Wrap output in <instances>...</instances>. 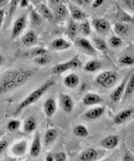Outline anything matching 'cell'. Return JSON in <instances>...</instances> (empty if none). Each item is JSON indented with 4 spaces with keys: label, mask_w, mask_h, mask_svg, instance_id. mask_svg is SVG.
I'll return each mask as SVG.
<instances>
[{
    "label": "cell",
    "mask_w": 134,
    "mask_h": 161,
    "mask_svg": "<svg viewBox=\"0 0 134 161\" xmlns=\"http://www.w3.org/2000/svg\"><path fill=\"white\" fill-rule=\"evenodd\" d=\"M55 85V82L52 80H48L47 82H45L44 84H43L40 87H38L36 90L32 91L23 102L20 103V104L18 105L15 114H19L21 111H23L25 108H27L28 106L35 103L40 98H42L53 86Z\"/></svg>",
    "instance_id": "obj_1"
},
{
    "label": "cell",
    "mask_w": 134,
    "mask_h": 161,
    "mask_svg": "<svg viewBox=\"0 0 134 161\" xmlns=\"http://www.w3.org/2000/svg\"><path fill=\"white\" fill-rule=\"evenodd\" d=\"M31 76H32V73L30 71H28V70H23V69L17 70V73L14 76V78L11 80V82L7 86H5L2 88L1 91H0V95L11 92V91L20 87L21 86H23L24 84H26L28 82Z\"/></svg>",
    "instance_id": "obj_2"
},
{
    "label": "cell",
    "mask_w": 134,
    "mask_h": 161,
    "mask_svg": "<svg viewBox=\"0 0 134 161\" xmlns=\"http://www.w3.org/2000/svg\"><path fill=\"white\" fill-rule=\"evenodd\" d=\"M118 76L115 72L108 70L100 73L96 79L95 84L99 86H102L104 88H111L117 82Z\"/></svg>",
    "instance_id": "obj_3"
},
{
    "label": "cell",
    "mask_w": 134,
    "mask_h": 161,
    "mask_svg": "<svg viewBox=\"0 0 134 161\" xmlns=\"http://www.w3.org/2000/svg\"><path fill=\"white\" fill-rule=\"evenodd\" d=\"M81 64L82 63H81L80 57L77 55V56H74L69 61L62 63V64H59L53 66L52 67V73L55 75H59V74H61L67 70H69V69H75V68L81 66Z\"/></svg>",
    "instance_id": "obj_4"
},
{
    "label": "cell",
    "mask_w": 134,
    "mask_h": 161,
    "mask_svg": "<svg viewBox=\"0 0 134 161\" xmlns=\"http://www.w3.org/2000/svg\"><path fill=\"white\" fill-rule=\"evenodd\" d=\"M76 46L84 53L91 55V56H96V49L95 47L91 44V42L86 39L85 37H79L75 40Z\"/></svg>",
    "instance_id": "obj_5"
},
{
    "label": "cell",
    "mask_w": 134,
    "mask_h": 161,
    "mask_svg": "<svg viewBox=\"0 0 134 161\" xmlns=\"http://www.w3.org/2000/svg\"><path fill=\"white\" fill-rule=\"evenodd\" d=\"M26 27H27V15L22 14L15 20V22L13 26L12 38L13 39L17 38L22 33V31L26 29Z\"/></svg>",
    "instance_id": "obj_6"
},
{
    "label": "cell",
    "mask_w": 134,
    "mask_h": 161,
    "mask_svg": "<svg viewBox=\"0 0 134 161\" xmlns=\"http://www.w3.org/2000/svg\"><path fill=\"white\" fill-rule=\"evenodd\" d=\"M92 23H93V27L95 28V30L100 34H107L111 31V25L106 19L95 18L93 19Z\"/></svg>",
    "instance_id": "obj_7"
},
{
    "label": "cell",
    "mask_w": 134,
    "mask_h": 161,
    "mask_svg": "<svg viewBox=\"0 0 134 161\" xmlns=\"http://www.w3.org/2000/svg\"><path fill=\"white\" fill-rule=\"evenodd\" d=\"M59 103L62 110L65 113H71L74 109V102L72 98L66 94H60L59 96Z\"/></svg>",
    "instance_id": "obj_8"
},
{
    "label": "cell",
    "mask_w": 134,
    "mask_h": 161,
    "mask_svg": "<svg viewBox=\"0 0 134 161\" xmlns=\"http://www.w3.org/2000/svg\"><path fill=\"white\" fill-rule=\"evenodd\" d=\"M50 47L54 50L62 51V50H66V49L70 48L71 43H69L68 41H66L63 38H56L51 42Z\"/></svg>",
    "instance_id": "obj_9"
},
{
    "label": "cell",
    "mask_w": 134,
    "mask_h": 161,
    "mask_svg": "<svg viewBox=\"0 0 134 161\" xmlns=\"http://www.w3.org/2000/svg\"><path fill=\"white\" fill-rule=\"evenodd\" d=\"M101 146L104 147L105 149L111 150L114 149L118 144H119V136L116 135H111L103 138L100 142Z\"/></svg>",
    "instance_id": "obj_10"
},
{
    "label": "cell",
    "mask_w": 134,
    "mask_h": 161,
    "mask_svg": "<svg viewBox=\"0 0 134 161\" xmlns=\"http://www.w3.org/2000/svg\"><path fill=\"white\" fill-rule=\"evenodd\" d=\"M98 157V153L94 148H88L84 150L79 156V160L80 161H94Z\"/></svg>",
    "instance_id": "obj_11"
},
{
    "label": "cell",
    "mask_w": 134,
    "mask_h": 161,
    "mask_svg": "<svg viewBox=\"0 0 134 161\" xmlns=\"http://www.w3.org/2000/svg\"><path fill=\"white\" fill-rule=\"evenodd\" d=\"M127 78H128V76H126L125 79H124V80L123 82L113 90V92L111 93V101L112 102H114V103H118L121 99H122V97H123V94H124V90H125V86H126V80H127Z\"/></svg>",
    "instance_id": "obj_12"
},
{
    "label": "cell",
    "mask_w": 134,
    "mask_h": 161,
    "mask_svg": "<svg viewBox=\"0 0 134 161\" xmlns=\"http://www.w3.org/2000/svg\"><path fill=\"white\" fill-rule=\"evenodd\" d=\"M63 85L68 88H76L80 85V77L76 73H70L63 80Z\"/></svg>",
    "instance_id": "obj_13"
},
{
    "label": "cell",
    "mask_w": 134,
    "mask_h": 161,
    "mask_svg": "<svg viewBox=\"0 0 134 161\" xmlns=\"http://www.w3.org/2000/svg\"><path fill=\"white\" fill-rule=\"evenodd\" d=\"M41 150H42V143H41L40 134H39V132H36V134L34 136L33 142H32L31 147H30V151H29L30 155L32 157H37L40 154Z\"/></svg>",
    "instance_id": "obj_14"
},
{
    "label": "cell",
    "mask_w": 134,
    "mask_h": 161,
    "mask_svg": "<svg viewBox=\"0 0 134 161\" xmlns=\"http://www.w3.org/2000/svg\"><path fill=\"white\" fill-rule=\"evenodd\" d=\"M57 111V104L53 98H48L44 103V112L46 117L51 118Z\"/></svg>",
    "instance_id": "obj_15"
},
{
    "label": "cell",
    "mask_w": 134,
    "mask_h": 161,
    "mask_svg": "<svg viewBox=\"0 0 134 161\" xmlns=\"http://www.w3.org/2000/svg\"><path fill=\"white\" fill-rule=\"evenodd\" d=\"M132 115H133V108H127V109L123 110V111H121L120 113H118V114L115 116L113 121H114L115 124H118V125L123 124V123L126 122Z\"/></svg>",
    "instance_id": "obj_16"
},
{
    "label": "cell",
    "mask_w": 134,
    "mask_h": 161,
    "mask_svg": "<svg viewBox=\"0 0 134 161\" xmlns=\"http://www.w3.org/2000/svg\"><path fill=\"white\" fill-rule=\"evenodd\" d=\"M82 102L85 105L91 106V105H95V104L101 103L103 102V99L95 93H88L83 97Z\"/></svg>",
    "instance_id": "obj_17"
},
{
    "label": "cell",
    "mask_w": 134,
    "mask_h": 161,
    "mask_svg": "<svg viewBox=\"0 0 134 161\" xmlns=\"http://www.w3.org/2000/svg\"><path fill=\"white\" fill-rule=\"evenodd\" d=\"M104 113H105V107L96 106V107H94L92 109H89L85 113V118L88 119L94 120V119H97L100 117H102Z\"/></svg>",
    "instance_id": "obj_18"
},
{
    "label": "cell",
    "mask_w": 134,
    "mask_h": 161,
    "mask_svg": "<svg viewBox=\"0 0 134 161\" xmlns=\"http://www.w3.org/2000/svg\"><path fill=\"white\" fill-rule=\"evenodd\" d=\"M69 11H70L72 18H74L75 20L80 21V20H84L87 17V14L84 12H82L79 6L73 4V3L69 4Z\"/></svg>",
    "instance_id": "obj_19"
},
{
    "label": "cell",
    "mask_w": 134,
    "mask_h": 161,
    "mask_svg": "<svg viewBox=\"0 0 134 161\" xmlns=\"http://www.w3.org/2000/svg\"><path fill=\"white\" fill-rule=\"evenodd\" d=\"M22 41L26 47H34L38 44V37L34 31H29L23 36Z\"/></svg>",
    "instance_id": "obj_20"
},
{
    "label": "cell",
    "mask_w": 134,
    "mask_h": 161,
    "mask_svg": "<svg viewBox=\"0 0 134 161\" xmlns=\"http://www.w3.org/2000/svg\"><path fill=\"white\" fill-rule=\"evenodd\" d=\"M28 148V142L26 140H22L18 143H15L13 148H12V153L16 155V156H20L25 154L26 151Z\"/></svg>",
    "instance_id": "obj_21"
},
{
    "label": "cell",
    "mask_w": 134,
    "mask_h": 161,
    "mask_svg": "<svg viewBox=\"0 0 134 161\" xmlns=\"http://www.w3.org/2000/svg\"><path fill=\"white\" fill-rule=\"evenodd\" d=\"M127 79H128V82H127V84H126L124 94H123V97H122L125 100L127 99L129 96H131L133 94V91H134V76H133V73H131L130 77L127 78Z\"/></svg>",
    "instance_id": "obj_22"
},
{
    "label": "cell",
    "mask_w": 134,
    "mask_h": 161,
    "mask_svg": "<svg viewBox=\"0 0 134 161\" xmlns=\"http://www.w3.org/2000/svg\"><path fill=\"white\" fill-rule=\"evenodd\" d=\"M37 128V120L34 117H28L24 123V131L27 134H30Z\"/></svg>",
    "instance_id": "obj_23"
},
{
    "label": "cell",
    "mask_w": 134,
    "mask_h": 161,
    "mask_svg": "<svg viewBox=\"0 0 134 161\" xmlns=\"http://www.w3.org/2000/svg\"><path fill=\"white\" fill-rule=\"evenodd\" d=\"M58 131L56 129H48L45 134H44V144L45 145H50L52 144L57 138H58Z\"/></svg>",
    "instance_id": "obj_24"
},
{
    "label": "cell",
    "mask_w": 134,
    "mask_h": 161,
    "mask_svg": "<svg viewBox=\"0 0 134 161\" xmlns=\"http://www.w3.org/2000/svg\"><path fill=\"white\" fill-rule=\"evenodd\" d=\"M38 11H39V14H41V16L44 19H47V20H53V14L51 13V11L47 8L46 5L44 4H39L38 5Z\"/></svg>",
    "instance_id": "obj_25"
},
{
    "label": "cell",
    "mask_w": 134,
    "mask_h": 161,
    "mask_svg": "<svg viewBox=\"0 0 134 161\" xmlns=\"http://www.w3.org/2000/svg\"><path fill=\"white\" fill-rule=\"evenodd\" d=\"M129 28L124 22H118L114 24V31L117 33L119 36H126L128 33Z\"/></svg>",
    "instance_id": "obj_26"
},
{
    "label": "cell",
    "mask_w": 134,
    "mask_h": 161,
    "mask_svg": "<svg viewBox=\"0 0 134 161\" xmlns=\"http://www.w3.org/2000/svg\"><path fill=\"white\" fill-rule=\"evenodd\" d=\"M94 47L95 49H97L98 51L100 52H103V53H107L108 52V47H107V44L106 42L99 38V37H94Z\"/></svg>",
    "instance_id": "obj_27"
},
{
    "label": "cell",
    "mask_w": 134,
    "mask_h": 161,
    "mask_svg": "<svg viewBox=\"0 0 134 161\" xmlns=\"http://www.w3.org/2000/svg\"><path fill=\"white\" fill-rule=\"evenodd\" d=\"M101 68V63L97 60H92L85 64L84 70L87 72H95Z\"/></svg>",
    "instance_id": "obj_28"
},
{
    "label": "cell",
    "mask_w": 134,
    "mask_h": 161,
    "mask_svg": "<svg viewBox=\"0 0 134 161\" xmlns=\"http://www.w3.org/2000/svg\"><path fill=\"white\" fill-rule=\"evenodd\" d=\"M116 17L119 20V22H128V23H132L133 22L132 16H130L129 14H127L119 6H117V14H116Z\"/></svg>",
    "instance_id": "obj_29"
},
{
    "label": "cell",
    "mask_w": 134,
    "mask_h": 161,
    "mask_svg": "<svg viewBox=\"0 0 134 161\" xmlns=\"http://www.w3.org/2000/svg\"><path fill=\"white\" fill-rule=\"evenodd\" d=\"M78 27H79V25L75 21H70L68 23V26H67V30H66V33L71 39H74L77 36V34H78Z\"/></svg>",
    "instance_id": "obj_30"
},
{
    "label": "cell",
    "mask_w": 134,
    "mask_h": 161,
    "mask_svg": "<svg viewBox=\"0 0 134 161\" xmlns=\"http://www.w3.org/2000/svg\"><path fill=\"white\" fill-rule=\"evenodd\" d=\"M78 31L81 34V35H83V36H89L90 34H91V26H90V23L87 21V20H85V21H83L80 25H79V27H78Z\"/></svg>",
    "instance_id": "obj_31"
},
{
    "label": "cell",
    "mask_w": 134,
    "mask_h": 161,
    "mask_svg": "<svg viewBox=\"0 0 134 161\" xmlns=\"http://www.w3.org/2000/svg\"><path fill=\"white\" fill-rule=\"evenodd\" d=\"M53 9L55 11V16L57 18H63L68 14V10H67L66 6L64 4L58 5L57 7H55Z\"/></svg>",
    "instance_id": "obj_32"
},
{
    "label": "cell",
    "mask_w": 134,
    "mask_h": 161,
    "mask_svg": "<svg viewBox=\"0 0 134 161\" xmlns=\"http://www.w3.org/2000/svg\"><path fill=\"white\" fill-rule=\"evenodd\" d=\"M29 18H30V22L33 26H39L43 23V17L41 16V14L38 12H36L34 10L30 11Z\"/></svg>",
    "instance_id": "obj_33"
},
{
    "label": "cell",
    "mask_w": 134,
    "mask_h": 161,
    "mask_svg": "<svg viewBox=\"0 0 134 161\" xmlns=\"http://www.w3.org/2000/svg\"><path fill=\"white\" fill-rule=\"evenodd\" d=\"M73 132H74L75 136H77L79 137H86L89 135L88 129L84 125H77V126H75Z\"/></svg>",
    "instance_id": "obj_34"
},
{
    "label": "cell",
    "mask_w": 134,
    "mask_h": 161,
    "mask_svg": "<svg viewBox=\"0 0 134 161\" xmlns=\"http://www.w3.org/2000/svg\"><path fill=\"white\" fill-rule=\"evenodd\" d=\"M50 60H51V58H50V56L47 53H44V54L36 56L33 59L34 63L37 64H39V65H45V64H47L50 62Z\"/></svg>",
    "instance_id": "obj_35"
},
{
    "label": "cell",
    "mask_w": 134,
    "mask_h": 161,
    "mask_svg": "<svg viewBox=\"0 0 134 161\" xmlns=\"http://www.w3.org/2000/svg\"><path fill=\"white\" fill-rule=\"evenodd\" d=\"M109 44L111 47L113 48H117V47H120L123 44V41L122 39L119 37V36H116V35H113L110 38L109 40Z\"/></svg>",
    "instance_id": "obj_36"
},
{
    "label": "cell",
    "mask_w": 134,
    "mask_h": 161,
    "mask_svg": "<svg viewBox=\"0 0 134 161\" xmlns=\"http://www.w3.org/2000/svg\"><path fill=\"white\" fill-rule=\"evenodd\" d=\"M18 4H19V0H12V1H11L10 7H9V10H8L9 12H8V14H7V18H8V19H11V18H12V16L13 15L14 12H15L16 9H17Z\"/></svg>",
    "instance_id": "obj_37"
},
{
    "label": "cell",
    "mask_w": 134,
    "mask_h": 161,
    "mask_svg": "<svg viewBox=\"0 0 134 161\" xmlns=\"http://www.w3.org/2000/svg\"><path fill=\"white\" fill-rule=\"evenodd\" d=\"M119 64H121L122 65H126V66H129V65H133L134 64V60L131 56H128V55H125L123 57H121L119 59Z\"/></svg>",
    "instance_id": "obj_38"
},
{
    "label": "cell",
    "mask_w": 134,
    "mask_h": 161,
    "mask_svg": "<svg viewBox=\"0 0 134 161\" xmlns=\"http://www.w3.org/2000/svg\"><path fill=\"white\" fill-rule=\"evenodd\" d=\"M20 121L19 120H16V119H12L8 122V125H7V129L11 132H13V131H16L19 129L20 127Z\"/></svg>",
    "instance_id": "obj_39"
},
{
    "label": "cell",
    "mask_w": 134,
    "mask_h": 161,
    "mask_svg": "<svg viewBox=\"0 0 134 161\" xmlns=\"http://www.w3.org/2000/svg\"><path fill=\"white\" fill-rule=\"evenodd\" d=\"M44 53H47L46 49H44V47H37V48H34L32 51H31V55L32 56H39V55H42V54H44Z\"/></svg>",
    "instance_id": "obj_40"
},
{
    "label": "cell",
    "mask_w": 134,
    "mask_h": 161,
    "mask_svg": "<svg viewBox=\"0 0 134 161\" xmlns=\"http://www.w3.org/2000/svg\"><path fill=\"white\" fill-rule=\"evenodd\" d=\"M66 159H67L66 154L62 152H59L54 154V161H65Z\"/></svg>",
    "instance_id": "obj_41"
},
{
    "label": "cell",
    "mask_w": 134,
    "mask_h": 161,
    "mask_svg": "<svg viewBox=\"0 0 134 161\" xmlns=\"http://www.w3.org/2000/svg\"><path fill=\"white\" fill-rule=\"evenodd\" d=\"M9 146V142L6 139H1L0 140V154H2L6 151V149Z\"/></svg>",
    "instance_id": "obj_42"
},
{
    "label": "cell",
    "mask_w": 134,
    "mask_h": 161,
    "mask_svg": "<svg viewBox=\"0 0 134 161\" xmlns=\"http://www.w3.org/2000/svg\"><path fill=\"white\" fill-rule=\"evenodd\" d=\"M125 5L131 11H133L134 9V0H124Z\"/></svg>",
    "instance_id": "obj_43"
},
{
    "label": "cell",
    "mask_w": 134,
    "mask_h": 161,
    "mask_svg": "<svg viewBox=\"0 0 134 161\" xmlns=\"http://www.w3.org/2000/svg\"><path fill=\"white\" fill-rule=\"evenodd\" d=\"M104 1L105 0H95V1L93 2V5H92L93 9H97L98 7H100L104 3Z\"/></svg>",
    "instance_id": "obj_44"
},
{
    "label": "cell",
    "mask_w": 134,
    "mask_h": 161,
    "mask_svg": "<svg viewBox=\"0 0 134 161\" xmlns=\"http://www.w3.org/2000/svg\"><path fill=\"white\" fill-rule=\"evenodd\" d=\"M50 4L53 8H55L58 5L63 4V0H50Z\"/></svg>",
    "instance_id": "obj_45"
},
{
    "label": "cell",
    "mask_w": 134,
    "mask_h": 161,
    "mask_svg": "<svg viewBox=\"0 0 134 161\" xmlns=\"http://www.w3.org/2000/svg\"><path fill=\"white\" fill-rule=\"evenodd\" d=\"M4 16H5V10L3 9H0V29L2 27L3 21H4Z\"/></svg>",
    "instance_id": "obj_46"
},
{
    "label": "cell",
    "mask_w": 134,
    "mask_h": 161,
    "mask_svg": "<svg viewBox=\"0 0 134 161\" xmlns=\"http://www.w3.org/2000/svg\"><path fill=\"white\" fill-rule=\"evenodd\" d=\"M123 160H124V161H133L134 158H133V156H132L131 153H125V156L123 157Z\"/></svg>",
    "instance_id": "obj_47"
},
{
    "label": "cell",
    "mask_w": 134,
    "mask_h": 161,
    "mask_svg": "<svg viewBox=\"0 0 134 161\" xmlns=\"http://www.w3.org/2000/svg\"><path fill=\"white\" fill-rule=\"evenodd\" d=\"M19 5L21 8H27L28 6V0H19Z\"/></svg>",
    "instance_id": "obj_48"
},
{
    "label": "cell",
    "mask_w": 134,
    "mask_h": 161,
    "mask_svg": "<svg viewBox=\"0 0 134 161\" xmlns=\"http://www.w3.org/2000/svg\"><path fill=\"white\" fill-rule=\"evenodd\" d=\"M71 1L75 4V5H77V6H82L83 4H84V2H83V0H71Z\"/></svg>",
    "instance_id": "obj_49"
},
{
    "label": "cell",
    "mask_w": 134,
    "mask_h": 161,
    "mask_svg": "<svg viewBox=\"0 0 134 161\" xmlns=\"http://www.w3.org/2000/svg\"><path fill=\"white\" fill-rule=\"evenodd\" d=\"M10 0H0V9H3L8 3Z\"/></svg>",
    "instance_id": "obj_50"
},
{
    "label": "cell",
    "mask_w": 134,
    "mask_h": 161,
    "mask_svg": "<svg viewBox=\"0 0 134 161\" xmlns=\"http://www.w3.org/2000/svg\"><path fill=\"white\" fill-rule=\"evenodd\" d=\"M45 160H46V161H54V154L49 153V154L45 157Z\"/></svg>",
    "instance_id": "obj_51"
},
{
    "label": "cell",
    "mask_w": 134,
    "mask_h": 161,
    "mask_svg": "<svg viewBox=\"0 0 134 161\" xmlns=\"http://www.w3.org/2000/svg\"><path fill=\"white\" fill-rule=\"evenodd\" d=\"M4 64V56L2 54H0V66Z\"/></svg>",
    "instance_id": "obj_52"
},
{
    "label": "cell",
    "mask_w": 134,
    "mask_h": 161,
    "mask_svg": "<svg viewBox=\"0 0 134 161\" xmlns=\"http://www.w3.org/2000/svg\"><path fill=\"white\" fill-rule=\"evenodd\" d=\"M92 1H93V0H83V2L86 3V4H90V3H92Z\"/></svg>",
    "instance_id": "obj_53"
},
{
    "label": "cell",
    "mask_w": 134,
    "mask_h": 161,
    "mask_svg": "<svg viewBox=\"0 0 134 161\" xmlns=\"http://www.w3.org/2000/svg\"><path fill=\"white\" fill-rule=\"evenodd\" d=\"M0 136H1V135H0Z\"/></svg>",
    "instance_id": "obj_54"
}]
</instances>
